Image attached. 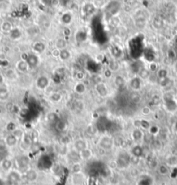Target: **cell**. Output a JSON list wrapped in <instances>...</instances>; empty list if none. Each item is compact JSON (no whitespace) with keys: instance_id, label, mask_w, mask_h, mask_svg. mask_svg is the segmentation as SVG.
I'll return each instance as SVG.
<instances>
[{"instance_id":"1","label":"cell","mask_w":177,"mask_h":185,"mask_svg":"<svg viewBox=\"0 0 177 185\" xmlns=\"http://www.w3.org/2000/svg\"><path fill=\"white\" fill-rule=\"evenodd\" d=\"M104 7H105L107 13L110 15V19L112 17H115V15L118 13V11L121 9V4H120L119 1L112 0L110 2H109L108 4H106Z\"/></svg>"},{"instance_id":"2","label":"cell","mask_w":177,"mask_h":185,"mask_svg":"<svg viewBox=\"0 0 177 185\" xmlns=\"http://www.w3.org/2000/svg\"><path fill=\"white\" fill-rule=\"evenodd\" d=\"M35 85L36 88H37L38 90L45 91L47 88H49L50 85V79L47 75H39L36 79Z\"/></svg>"},{"instance_id":"3","label":"cell","mask_w":177,"mask_h":185,"mask_svg":"<svg viewBox=\"0 0 177 185\" xmlns=\"http://www.w3.org/2000/svg\"><path fill=\"white\" fill-rule=\"evenodd\" d=\"M134 23H135L136 26L139 28V29L145 28L147 25V23H148V18H147L146 14L144 13L143 11H142V10H139L135 15Z\"/></svg>"},{"instance_id":"4","label":"cell","mask_w":177,"mask_h":185,"mask_svg":"<svg viewBox=\"0 0 177 185\" xmlns=\"http://www.w3.org/2000/svg\"><path fill=\"white\" fill-rule=\"evenodd\" d=\"M98 146L102 150H111L112 147L114 146V140L111 137L104 135L100 138V139L98 141Z\"/></svg>"},{"instance_id":"5","label":"cell","mask_w":177,"mask_h":185,"mask_svg":"<svg viewBox=\"0 0 177 185\" xmlns=\"http://www.w3.org/2000/svg\"><path fill=\"white\" fill-rule=\"evenodd\" d=\"M95 91L98 96H100L101 98H105L110 94L109 87L104 81H100L95 84Z\"/></svg>"},{"instance_id":"6","label":"cell","mask_w":177,"mask_h":185,"mask_svg":"<svg viewBox=\"0 0 177 185\" xmlns=\"http://www.w3.org/2000/svg\"><path fill=\"white\" fill-rule=\"evenodd\" d=\"M47 49V45L42 41H35L31 43V51L32 53L37 56L43 55Z\"/></svg>"},{"instance_id":"7","label":"cell","mask_w":177,"mask_h":185,"mask_svg":"<svg viewBox=\"0 0 177 185\" xmlns=\"http://www.w3.org/2000/svg\"><path fill=\"white\" fill-rule=\"evenodd\" d=\"M128 87L133 92H139L142 88V80L138 75L133 76L128 81Z\"/></svg>"},{"instance_id":"8","label":"cell","mask_w":177,"mask_h":185,"mask_svg":"<svg viewBox=\"0 0 177 185\" xmlns=\"http://www.w3.org/2000/svg\"><path fill=\"white\" fill-rule=\"evenodd\" d=\"M28 63V65L30 67L31 69H35L36 68H37L40 63V58L39 56L36 55L34 53H29L27 56L26 60H25Z\"/></svg>"},{"instance_id":"9","label":"cell","mask_w":177,"mask_h":185,"mask_svg":"<svg viewBox=\"0 0 177 185\" xmlns=\"http://www.w3.org/2000/svg\"><path fill=\"white\" fill-rule=\"evenodd\" d=\"M15 68L18 71L19 74H27L29 70L31 69L30 67L28 65V63L25 60L20 59L15 64Z\"/></svg>"},{"instance_id":"10","label":"cell","mask_w":177,"mask_h":185,"mask_svg":"<svg viewBox=\"0 0 177 185\" xmlns=\"http://www.w3.org/2000/svg\"><path fill=\"white\" fill-rule=\"evenodd\" d=\"M4 75H5V79L9 80H16L18 79L19 73L16 70L15 68H7L6 69H5Z\"/></svg>"},{"instance_id":"11","label":"cell","mask_w":177,"mask_h":185,"mask_svg":"<svg viewBox=\"0 0 177 185\" xmlns=\"http://www.w3.org/2000/svg\"><path fill=\"white\" fill-rule=\"evenodd\" d=\"M73 22V15L70 11H65L60 17V23L63 26L68 27Z\"/></svg>"},{"instance_id":"12","label":"cell","mask_w":177,"mask_h":185,"mask_svg":"<svg viewBox=\"0 0 177 185\" xmlns=\"http://www.w3.org/2000/svg\"><path fill=\"white\" fill-rule=\"evenodd\" d=\"M8 35L11 41H18L22 38L23 31L19 27H14L11 31L8 34Z\"/></svg>"},{"instance_id":"13","label":"cell","mask_w":177,"mask_h":185,"mask_svg":"<svg viewBox=\"0 0 177 185\" xmlns=\"http://www.w3.org/2000/svg\"><path fill=\"white\" fill-rule=\"evenodd\" d=\"M130 137H131L132 140H134L135 142H139L141 141L142 139H143L144 132H143V131L141 128H135L131 132Z\"/></svg>"},{"instance_id":"14","label":"cell","mask_w":177,"mask_h":185,"mask_svg":"<svg viewBox=\"0 0 177 185\" xmlns=\"http://www.w3.org/2000/svg\"><path fill=\"white\" fill-rule=\"evenodd\" d=\"M113 82H114L115 88H123L126 85V80H125L124 76L120 74H117L113 76Z\"/></svg>"},{"instance_id":"15","label":"cell","mask_w":177,"mask_h":185,"mask_svg":"<svg viewBox=\"0 0 177 185\" xmlns=\"http://www.w3.org/2000/svg\"><path fill=\"white\" fill-rule=\"evenodd\" d=\"M72 57V54L70 49H64L59 50V55H58V59L62 62H68L70 61Z\"/></svg>"},{"instance_id":"16","label":"cell","mask_w":177,"mask_h":185,"mask_svg":"<svg viewBox=\"0 0 177 185\" xmlns=\"http://www.w3.org/2000/svg\"><path fill=\"white\" fill-rule=\"evenodd\" d=\"M13 28L14 26L13 24H12V23L9 21V20H5L0 24V32L8 35Z\"/></svg>"},{"instance_id":"17","label":"cell","mask_w":177,"mask_h":185,"mask_svg":"<svg viewBox=\"0 0 177 185\" xmlns=\"http://www.w3.org/2000/svg\"><path fill=\"white\" fill-rule=\"evenodd\" d=\"M18 142L19 140L11 133H9L5 138V145L7 147H15L18 144Z\"/></svg>"},{"instance_id":"18","label":"cell","mask_w":177,"mask_h":185,"mask_svg":"<svg viewBox=\"0 0 177 185\" xmlns=\"http://www.w3.org/2000/svg\"><path fill=\"white\" fill-rule=\"evenodd\" d=\"M10 98L9 88L6 84L0 86V101H6Z\"/></svg>"},{"instance_id":"19","label":"cell","mask_w":177,"mask_h":185,"mask_svg":"<svg viewBox=\"0 0 177 185\" xmlns=\"http://www.w3.org/2000/svg\"><path fill=\"white\" fill-rule=\"evenodd\" d=\"M74 148L76 151H82L84 149L88 148V145H87V142L84 138H77L76 139L74 142Z\"/></svg>"},{"instance_id":"20","label":"cell","mask_w":177,"mask_h":185,"mask_svg":"<svg viewBox=\"0 0 177 185\" xmlns=\"http://www.w3.org/2000/svg\"><path fill=\"white\" fill-rule=\"evenodd\" d=\"M73 90H74V92H75L76 94L82 95V94L85 93V92L87 91V87H86V85H85V83H84V81H77V82L74 85Z\"/></svg>"},{"instance_id":"21","label":"cell","mask_w":177,"mask_h":185,"mask_svg":"<svg viewBox=\"0 0 177 185\" xmlns=\"http://www.w3.org/2000/svg\"><path fill=\"white\" fill-rule=\"evenodd\" d=\"M54 47H55V49H58V50L67 49L68 48V42L64 37H59L55 41Z\"/></svg>"},{"instance_id":"22","label":"cell","mask_w":177,"mask_h":185,"mask_svg":"<svg viewBox=\"0 0 177 185\" xmlns=\"http://www.w3.org/2000/svg\"><path fill=\"white\" fill-rule=\"evenodd\" d=\"M63 95L62 93L58 91H53L52 92H50L49 94V101L50 102H52L54 104H57L62 101Z\"/></svg>"},{"instance_id":"23","label":"cell","mask_w":177,"mask_h":185,"mask_svg":"<svg viewBox=\"0 0 177 185\" xmlns=\"http://www.w3.org/2000/svg\"><path fill=\"white\" fill-rule=\"evenodd\" d=\"M13 166V163L12 161L9 159L8 158L3 159L1 161V168L3 169V171L5 172H9L11 171V168Z\"/></svg>"},{"instance_id":"24","label":"cell","mask_w":177,"mask_h":185,"mask_svg":"<svg viewBox=\"0 0 177 185\" xmlns=\"http://www.w3.org/2000/svg\"><path fill=\"white\" fill-rule=\"evenodd\" d=\"M16 163L18 164V166L19 169H24L26 168L29 163H30V159L28 158L25 156H22L20 158H18L16 160Z\"/></svg>"},{"instance_id":"25","label":"cell","mask_w":177,"mask_h":185,"mask_svg":"<svg viewBox=\"0 0 177 185\" xmlns=\"http://www.w3.org/2000/svg\"><path fill=\"white\" fill-rule=\"evenodd\" d=\"M8 179L11 183H18L20 181V179H21V175L17 171H9Z\"/></svg>"},{"instance_id":"26","label":"cell","mask_w":177,"mask_h":185,"mask_svg":"<svg viewBox=\"0 0 177 185\" xmlns=\"http://www.w3.org/2000/svg\"><path fill=\"white\" fill-rule=\"evenodd\" d=\"M107 68H108L110 70L112 71L113 73H115V72H117V71L120 70L121 65H120V63L118 61H116L115 59H113V60L110 61Z\"/></svg>"},{"instance_id":"27","label":"cell","mask_w":177,"mask_h":185,"mask_svg":"<svg viewBox=\"0 0 177 185\" xmlns=\"http://www.w3.org/2000/svg\"><path fill=\"white\" fill-rule=\"evenodd\" d=\"M79 155L80 159H82V160H88V159H90L92 158L93 152H92V150H90V149L86 148V149H84V150L80 151Z\"/></svg>"},{"instance_id":"28","label":"cell","mask_w":177,"mask_h":185,"mask_svg":"<svg viewBox=\"0 0 177 185\" xmlns=\"http://www.w3.org/2000/svg\"><path fill=\"white\" fill-rule=\"evenodd\" d=\"M150 74V71L148 69V68H142L138 70V74L136 75H138L142 80H146L149 79Z\"/></svg>"},{"instance_id":"29","label":"cell","mask_w":177,"mask_h":185,"mask_svg":"<svg viewBox=\"0 0 177 185\" xmlns=\"http://www.w3.org/2000/svg\"><path fill=\"white\" fill-rule=\"evenodd\" d=\"M38 24H39V26L44 27V29H49L50 25V21L46 16L41 15L38 18Z\"/></svg>"},{"instance_id":"30","label":"cell","mask_w":177,"mask_h":185,"mask_svg":"<svg viewBox=\"0 0 177 185\" xmlns=\"http://www.w3.org/2000/svg\"><path fill=\"white\" fill-rule=\"evenodd\" d=\"M97 10V8L94 6V5L92 3H89V4H86L84 5V13L86 15H92V14L95 13V11Z\"/></svg>"},{"instance_id":"31","label":"cell","mask_w":177,"mask_h":185,"mask_svg":"<svg viewBox=\"0 0 177 185\" xmlns=\"http://www.w3.org/2000/svg\"><path fill=\"white\" fill-rule=\"evenodd\" d=\"M38 177V174L37 172L35 170H30L28 171L26 173V178L27 180L30 181V182H35Z\"/></svg>"},{"instance_id":"32","label":"cell","mask_w":177,"mask_h":185,"mask_svg":"<svg viewBox=\"0 0 177 185\" xmlns=\"http://www.w3.org/2000/svg\"><path fill=\"white\" fill-rule=\"evenodd\" d=\"M157 170H158V173L162 176H167L169 174V168L166 163H162L158 165Z\"/></svg>"},{"instance_id":"33","label":"cell","mask_w":177,"mask_h":185,"mask_svg":"<svg viewBox=\"0 0 177 185\" xmlns=\"http://www.w3.org/2000/svg\"><path fill=\"white\" fill-rule=\"evenodd\" d=\"M156 74V76L158 80L160 79H163V78H166V77H168V70L165 68H160L158 71L155 73Z\"/></svg>"},{"instance_id":"34","label":"cell","mask_w":177,"mask_h":185,"mask_svg":"<svg viewBox=\"0 0 177 185\" xmlns=\"http://www.w3.org/2000/svg\"><path fill=\"white\" fill-rule=\"evenodd\" d=\"M164 22L163 19L161 18L160 16H156L154 19H153V26L155 27V29H161L162 27L163 26Z\"/></svg>"},{"instance_id":"35","label":"cell","mask_w":177,"mask_h":185,"mask_svg":"<svg viewBox=\"0 0 177 185\" xmlns=\"http://www.w3.org/2000/svg\"><path fill=\"white\" fill-rule=\"evenodd\" d=\"M143 154V149L142 146H135L132 148V155L135 157H137L139 158H141L142 155Z\"/></svg>"},{"instance_id":"36","label":"cell","mask_w":177,"mask_h":185,"mask_svg":"<svg viewBox=\"0 0 177 185\" xmlns=\"http://www.w3.org/2000/svg\"><path fill=\"white\" fill-rule=\"evenodd\" d=\"M171 83V79L168 77H166V78H163V79H160L158 80V85L160 86V88H167L170 85Z\"/></svg>"},{"instance_id":"37","label":"cell","mask_w":177,"mask_h":185,"mask_svg":"<svg viewBox=\"0 0 177 185\" xmlns=\"http://www.w3.org/2000/svg\"><path fill=\"white\" fill-rule=\"evenodd\" d=\"M109 23H110V26L112 27L113 29H115L119 26V24L121 23V20L117 16H115V17H112L109 20Z\"/></svg>"},{"instance_id":"38","label":"cell","mask_w":177,"mask_h":185,"mask_svg":"<svg viewBox=\"0 0 177 185\" xmlns=\"http://www.w3.org/2000/svg\"><path fill=\"white\" fill-rule=\"evenodd\" d=\"M11 134L16 137L18 140H21L23 138H24V134H25V133H24V132L23 131L21 128L17 127L16 129H15V130H14L13 132H11Z\"/></svg>"},{"instance_id":"39","label":"cell","mask_w":177,"mask_h":185,"mask_svg":"<svg viewBox=\"0 0 177 185\" xmlns=\"http://www.w3.org/2000/svg\"><path fill=\"white\" fill-rule=\"evenodd\" d=\"M159 68V64L155 62H151L148 67V69L150 71V73H155V74L158 71Z\"/></svg>"},{"instance_id":"40","label":"cell","mask_w":177,"mask_h":185,"mask_svg":"<svg viewBox=\"0 0 177 185\" xmlns=\"http://www.w3.org/2000/svg\"><path fill=\"white\" fill-rule=\"evenodd\" d=\"M168 166H176L177 165V156H171L169 157L167 160Z\"/></svg>"},{"instance_id":"41","label":"cell","mask_w":177,"mask_h":185,"mask_svg":"<svg viewBox=\"0 0 177 185\" xmlns=\"http://www.w3.org/2000/svg\"><path fill=\"white\" fill-rule=\"evenodd\" d=\"M151 124L147 120V119H141V126L140 128L142 130H144V131H149V129L150 128Z\"/></svg>"},{"instance_id":"42","label":"cell","mask_w":177,"mask_h":185,"mask_svg":"<svg viewBox=\"0 0 177 185\" xmlns=\"http://www.w3.org/2000/svg\"><path fill=\"white\" fill-rule=\"evenodd\" d=\"M94 5V6L97 8V9H100V8H102L106 5V3H105V0H94V2L92 3Z\"/></svg>"},{"instance_id":"43","label":"cell","mask_w":177,"mask_h":185,"mask_svg":"<svg viewBox=\"0 0 177 185\" xmlns=\"http://www.w3.org/2000/svg\"><path fill=\"white\" fill-rule=\"evenodd\" d=\"M56 128L58 131H63L66 128V123L63 120H58L56 122Z\"/></svg>"},{"instance_id":"44","label":"cell","mask_w":177,"mask_h":185,"mask_svg":"<svg viewBox=\"0 0 177 185\" xmlns=\"http://www.w3.org/2000/svg\"><path fill=\"white\" fill-rule=\"evenodd\" d=\"M47 119L50 122H57L58 120V117L55 113H50L49 114L47 115Z\"/></svg>"},{"instance_id":"45","label":"cell","mask_w":177,"mask_h":185,"mask_svg":"<svg viewBox=\"0 0 177 185\" xmlns=\"http://www.w3.org/2000/svg\"><path fill=\"white\" fill-rule=\"evenodd\" d=\"M113 72L111 70H110L108 68H105V70L102 72V77L103 78H105V79H110V78H111L112 76H113Z\"/></svg>"},{"instance_id":"46","label":"cell","mask_w":177,"mask_h":185,"mask_svg":"<svg viewBox=\"0 0 177 185\" xmlns=\"http://www.w3.org/2000/svg\"><path fill=\"white\" fill-rule=\"evenodd\" d=\"M17 127H18V126H17L16 124L13 123V122H9V123L7 124V125H6V129H7V131L11 132V133L13 132L14 130H15Z\"/></svg>"},{"instance_id":"47","label":"cell","mask_w":177,"mask_h":185,"mask_svg":"<svg viewBox=\"0 0 177 185\" xmlns=\"http://www.w3.org/2000/svg\"><path fill=\"white\" fill-rule=\"evenodd\" d=\"M75 77L76 79L78 81H83V80H84V77H85V75H84V72H82V71H77V72L76 73Z\"/></svg>"},{"instance_id":"48","label":"cell","mask_w":177,"mask_h":185,"mask_svg":"<svg viewBox=\"0 0 177 185\" xmlns=\"http://www.w3.org/2000/svg\"><path fill=\"white\" fill-rule=\"evenodd\" d=\"M148 80L150 81L151 83H158V78L156 76V74H155V73H151Z\"/></svg>"},{"instance_id":"49","label":"cell","mask_w":177,"mask_h":185,"mask_svg":"<svg viewBox=\"0 0 177 185\" xmlns=\"http://www.w3.org/2000/svg\"><path fill=\"white\" fill-rule=\"evenodd\" d=\"M140 99H141V97H140V95L138 94L137 92H133L132 95H131V101L134 102H139L140 101Z\"/></svg>"},{"instance_id":"50","label":"cell","mask_w":177,"mask_h":185,"mask_svg":"<svg viewBox=\"0 0 177 185\" xmlns=\"http://www.w3.org/2000/svg\"><path fill=\"white\" fill-rule=\"evenodd\" d=\"M149 133L151 135H155L159 132V128L157 127L156 125H151L150 128L149 129Z\"/></svg>"},{"instance_id":"51","label":"cell","mask_w":177,"mask_h":185,"mask_svg":"<svg viewBox=\"0 0 177 185\" xmlns=\"http://www.w3.org/2000/svg\"><path fill=\"white\" fill-rule=\"evenodd\" d=\"M142 113L144 116H148L151 113V109L149 106H143L142 109Z\"/></svg>"},{"instance_id":"52","label":"cell","mask_w":177,"mask_h":185,"mask_svg":"<svg viewBox=\"0 0 177 185\" xmlns=\"http://www.w3.org/2000/svg\"><path fill=\"white\" fill-rule=\"evenodd\" d=\"M86 132L88 134V136L92 137L95 135V133H96V131H95V129H94V127L92 126V125H89V126H88V128H87V130H86Z\"/></svg>"},{"instance_id":"53","label":"cell","mask_w":177,"mask_h":185,"mask_svg":"<svg viewBox=\"0 0 177 185\" xmlns=\"http://www.w3.org/2000/svg\"><path fill=\"white\" fill-rule=\"evenodd\" d=\"M80 170H81V167H80L79 163H75L72 165V172L73 173H79Z\"/></svg>"},{"instance_id":"54","label":"cell","mask_w":177,"mask_h":185,"mask_svg":"<svg viewBox=\"0 0 177 185\" xmlns=\"http://www.w3.org/2000/svg\"><path fill=\"white\" fill-rule=\"evenodd\" d=\"M71 29L68 28V27H64V28H63V36L68 37V36L71 35Z\"/></svg>"},{"instance_id":"55","label":"cell","mask_w":177,"mask_h":185,"mask_svg":"<svg viewBox=\"0 0 177 185\" xmlns=\"http://www.w3.org/2000/svg\"><path fill=\"white\" fill-rule=\"evenodd\" d=\"M133 125H134L135 128H140V126H141V119H136V120H134Z\"/></svg>"},{"instance_id":"56","label":"cell","mask_w":177,"mask_h":185,"mask_svg":"<svg viewBox=\"0 0 177 185\" xmlns=\"http://www.w3.org/2000/svg\"><path fill=\"white\" fill-rule=\"evenodd\" d=\"M50 3L53 7H57V6L60 5V0H50Z\"/></svg>"},{"instance_id":"57","label":"cell","mask_w":177,"mask_h":185,"mask_svg":"<svg viewBox=\"0 0 177 185\" xmlns=\"http://www.w3.org/2000/svg\"><path fill=\"white\" fill-rule=\"evenodd\" d=\"M5 75H4V74L0 73V86H1V85H3V84H5Z\"/></svg>"},{"instance_id":"58","label":"cell","mask_w":177,"mask_h":185,"mask_svg":"<svg viewBox=\"0 0 177 185\" xmlns=\"http://www.w3.org/2000/svg\"><path fill=\"white\" fill-rule=\"evenodd\" d=\"M51 54H52V56H53L58 58V55H59V50H58V49H54L53 50L51 51Z\"/></svg>"},{"instance_id":"59","label":"cell","mask_w":177,"mask_h":185,"mask_svg":"<svg viewBox=\"0 0 177 185\" xmlns=\"http://www.w3.org/2000/svg\"><path fill=\"white\" fill-rule=\"evenodd\" d=\"M174 69H175V72L177 74V61L175 62V65H174Z\"/></svg>"},{"instance_id":"60","label":"cell","mask_w":177,"mask_h":185,"mask_svg":"<svg viewBox=\"0 0 177 185\" xmlns=\"http://www.w3.org/2000/svg\"><path fill=\"white\" fill-rule=\"evenodd\" d=\"M175 130H176V132H177V121H176V123H175Z\"/></svg>"},{"instance_id":"61","label":"cell","mask_w":177,"mask_h":185,"mask_svg":"<svg viewBox=\"0 0 177 185\" xmlns=\"http://www.w3.org/2000/svg\"><path fill=\"white\" fill-rule=\"evenodd\" d=\"M1 39H2V35H1V32H0V42H1Z\"/></svg>"},{"instance_id":"62","label":"cell","mask_w":177,"mask_h":185,"mask_svg":"<svg viewBox=\"0 0 177 185\" xmlns=\"http://www.w3.org/2000/svg\"><path fill=\"white\" fill-rule=\"evenodd\" d=\"M20 1H22V2H25V1H27V0H20Z\"/></svg>"},{"instance_id":"63","label":"cell","mask_w":177,"mask_h":185,"mask_svg":"<svg viewBox=\"0 0 177 185\" xmlns=\"http://www.w3.org/2000/svg\"><path fill=\"white\" fill-rule=\"evenodd\" d=\"M176 152H177V149H176Z\"/></svg>"}]
</instances>
